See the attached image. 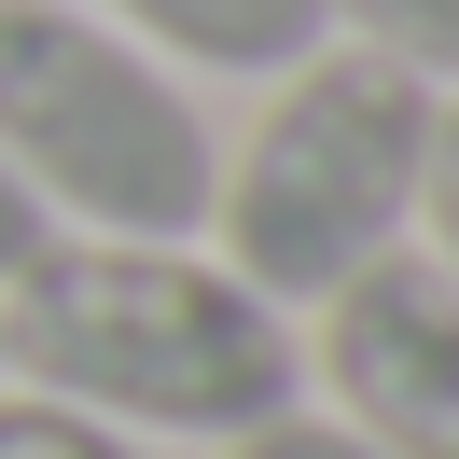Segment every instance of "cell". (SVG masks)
Returning a JSON list of instances; mask_svg holds the SVG:
<instances>
[{
	"mask_svg": "<svg viewBox=\"0 0 459 459\" xmlns=\"http://www.w3.org/2000/svg\"><path fill=\"white\" fill-rule=\"evenodd\" d=\"M237 459H376L348 418H307V403H279V418H251L237 431Z\"/></svg>",
	"mask_w": 459,
	"mask_h": 459,
	"instance_id": "9c48e42d",
	"label": "cell"
},
{
	"mask_svg": "<svg viewBox=\"0 0 459 459\" xmlns=\"http://www.w3.org/2000/svg\"><path fill=\"white\" fill-rule=\"evenodd\" d=\"M0 168L42 195V223L84 237H195L223 140L209 112L84 0H0Z\"/></svg>",
	"mask_w": 459,
	"mask_h": 459,
	"instance_id": "3957f363",
	"label": "cell"
},
{
	"mask_svg": "<svg viewBox=\"0 0 459 459\" xmlns=\"http://www.w3.org/2000/svg\"><path fill=\"white\" fill-rule=\"evenodd\" d=\"M0 459H140L126 431H98L84 403H42V390H0Z\"/></svg>",
	"mask_w": 459,
	"mask_h": 459,
	"instance_id": "52a82bcc",
	"label": "cell"
},
{
	"mask_svg": "<svg viewBox=\"0 0 459 459\" xmlns=\"http://www.w3.org/2000/svg\"><path fill=\"white\" fill-rule=\"evenodd\" d=\"M362 56H390V70H418L431 98H459V0H320Z\"/></svg>",
	"mask_w": 459,
	"mask_h": 459,
	"instance_id": "8992f818",
	"label": "cell"
},
{
	"mask_svg": "<svg viewBox=\"0 0 459 459\" xmlns=\"http://www.w3.org/2000/svg\"><path fill=\"white\" fill-rule=\"evenodd\" d=\"M140 56H181V70H292V56H320L334 42V14L320 0H98Z\"/></svg>",
	"mask_w": 459,
	"mask_h": 459,
	"instance_id": "5b68a950",
	"label": "cell"
},
{
	"mask_svg": "<svg viewBox=\"0 0 459 459\" xmlns=\"http://www.w3.org/2000/svg\"><path fill=\"white\" fill-rule=\"evenodd\" d=\"M403 237H431V264L459 279V98H431V153H418V223Z\"/></svg>",
	"mask_w": 459,
	"mask_h": 459,
	"instance_id": "ba28073f",
	"label": "cell"
},
{
	"mask_svg": "<svg viewBox=\"0 0 459 459\" xmlns=\"http://www.w3.org/2000/svg\"><path fill=\"white\" fill-rule=\"evenodd\" d=\"M320 390L376 459H459V279L431 251H376L320 292Z\"/></svg>",
	"mask_w": 459,
	"mask_h": 459,
	"instance_id": "277c9868",
	"label": "cell"
},
{
	"mask_svg": "<svg viewBox=\"0 0 459 459\" xmlns=\"http://www.w3.org/2000/svg\"><path fill=\"white\" fill-rule=\"evenodd\" d=\"M418 153H431V84L362 42H320L279 70L264 126L209 181V237L264 307H320L334 279H362L376 251H403L418 223Z\"/></svg>",
	"mask_w": 459,
	"mask_h": 459,
	"instance_id": "7a4b0ae2",
	"label": "cell"
},
{
	"mask_svg": "<svg viewBox=\"0 0 459 459\" xmlns=\"http://www.w3.org/2000/svg\"><path fill=\"white\" fill-rule=\"evenodd\" d=\"M0 376L42 403H84L98 431H195L237 446L307 390V348L237 264H195L181 237H70L0 292Z\"/></svg>",
	"mask_w": 459,
	"mask_h": 459,
	"instance_id": "6da1fadb",
	"label": "cell"
},
{
	"mask_svg": "<svg viewBox=\"0 0 459 459\" xmlns=\"http://www.w3.org/2000/svg\"><path fill=\"white\" fill-rule=\"evenodd\" d=\"M42 251H56V223H42V195H29V181L0 168V292L29 279V264H42Z\"/></svg>",
	"mask_w": 459,
	"mask_h": 459,
	"instance_id": "30bf717a",
	"label": "cell"
}]
</instances>
